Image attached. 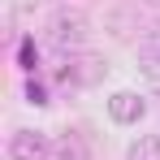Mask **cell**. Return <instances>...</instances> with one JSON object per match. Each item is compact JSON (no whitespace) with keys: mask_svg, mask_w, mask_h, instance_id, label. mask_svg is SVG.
Segmentation results:
<instances>
[{"mask_svg":"<svg viewBox=\"0 0 160 160\" xmlns=\"http://www.w3.org/2000/svg\"><path fill=\"white\" fill-rule=\"evenodd\" d=\"M87 35H91V18L82 13L78 4H61V9H52V18H48V43H52L61 56L82 52Z\"/></svg>","mask_w":160,"mask_h":160,"instance_id":"6da1fadb","label":"cell"},{"mask_svg":"<svg viewBox=\"0 0 160 160\" xmlns=\"http://www.w3.org/2000/svg\"><path fill=\"white\" fill-rule=\"evenodd\" d=\"M104 74H108V61L95 52H69L61 61V78L74 87H95V82H104Z\"/></svg>","mask_w":160,"mask_h":160,"instance_id":"7a4b0ae2","label":"cell"},{"mask_svg":"<svg viewBox=\"0 0 160 160\" xmlns=\"http://www.w3.org/2000/svg\"><path fill=\"white\" fill-rule=\"evenodd\" d=\"M9 160H52V134L22 126L9 134Z\"/></svg>","mask_w":160,"mask_h":160,"instance_id":"3957f363","label":"cell"},{"mask_svg":"<svg viewBox=\"0 0 160 160\" xmlns=\"http://www.w3.org/2000/svg\"><path fill=\"white\" fill-rule=\"evenodd\" d=\"M108 117L117 126H138L147 117V95H138V91H112L108 95Z\"/></svg>","mask_w":160,"mask_h":160,"instance_id":"277c9868","label":"cell"},{"mask_svg":"<svg viewBox=\"0 0 160 160\" xmlns=\"http://www.w3.org/2000/svg\"><path fill=\"white\" fill-rule=\"evenodd\" d=\"M52 160H91V138L82 130H61L52 138Z\"/></svg>","mask_w":160,"mask_h":160,"instance_id":"5b68a950","label":"cell"},{"mask_svg":"<svg viewBox=\"0 0 160 160\" xmlns=\"http://www.w3.org/2000/svg\"><path fill=\"white\" fill-rule=\"evenodd\" d=\"M108 35L112 39H134V30H138V4H117L112 13H108ZM143 35V30H138Z\"/></svg>","mask_w":160,"mask_h":160,"instance_id":"8992f818","label":"cell"},{"mask_svg":"<svg viewBox=\"0 0 160 160\" xmlns=\"http://www.w3.org/2000/svg\"><path fill=\"white\" fill-rule=\"evenodd\" d=\"M138 61H143L147 69H156V65H160V22L143 26V35H138Z\"/></svg>","mask_w":160,"mask_h":160,"instance_id":"52a82bcc","label":"cell"},{"mask_svg":"<svg viewBox=\"0 0 160 160\" xmlns=\"http://www.w3.org/2000/svg\"><path fill=\"white\" fill-rule=\"evenodd\" d=\"M126 160H160V134H138L126 147Z\"/></svg>","mask_w":160,"mask_h":160,"instance_id":"ba28073f","label":"cell"},{"mask_svg":"<svg viewBox=\"0 0 160 160\" xmlns=\"http://www.w3.org/2000/svg\"><path fill=\"white\" fill-rule=\"evenodd\" d=\"M152 91H156V95H160V74H152Z\"/></svg>","mask_w":160,"mask_h":160,"instance_id":"9c48e42d","label":"cell"},{"mask_svg":"<svg viewBox=\"0 0 160 160\" xmlns=\"http://www.w3.org/2000/svg\"><path fill=\"white\" fill-rule=\"evenodd\" d=\"M138 4H147V9H160V0H138Z\"/></svg>","mask_w":160,"mask_h":160,"instance_id":"30bf717a","label":"cell"}]
</instances>
